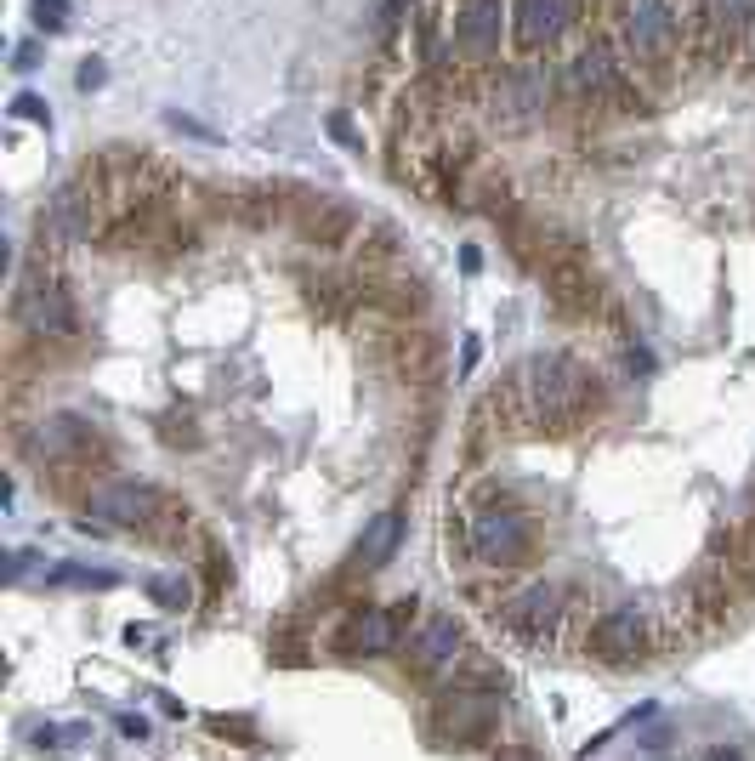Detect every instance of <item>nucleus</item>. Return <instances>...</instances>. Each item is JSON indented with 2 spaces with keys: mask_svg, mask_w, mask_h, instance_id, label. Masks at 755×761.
<instances>
[{
  "mask_svg": "<svg viewBox=\"0 0 755 761\" xmlns=\"http://www.w3.org/2000/svg\"><path fill=\"white\" fill-rule=\"evenodd\" d=\"M523 404L528 432H574L602 409L597 375L585 370L574 353H528L506 381Z\"/></svg>",
  "mask_w": 755,
  "mask_h": 761,
  "instance_id": "1",
  "label": "nucleus"
},
{
  "mask_svg": "<svg viewBox=\"0 0 755 761\" xmlns=\"http://www.w3.org/2000/svg\"><path fill=\"white\" fill-rule=\"evenodd\" d=\"M80 529H137L154 540H176L188 529V506H176L171 495H159L148 483H108L91 495Z\"/></svg>",
  "mask_w": 755,
  "mask_h": 761,
  "instance_id": "2",
  "label": "nucleus"
},
{
  "mask_svg": "<svg viewBox=\"0 0 755 761\" xmlns=\"http://www.w3.org/2000/svg\"><path fill=\"white\" fill-rule=\"evenodd\" d=\"M687 40L676 0H619V46L631 63H665Z\"/></svg>",
  "mask_w": 755,
  "mask_h": 761,
  "instance_id": "3",
  "label": "nucleus"
},
{
  "mask_svg": "<svg viewBox=\"0 0 755 761\" xmlns=\"http://www.w3.org/2000/svg\"><path fill=\"white\" fill-rule=\"evenodd\" d=\"M528 523L523 512H511V506H477L466 517V551H472L477 563L489 568H517L528 557Z\"/></svg>",
  "mask_w": 755,
  "mask_h": 761,
  "instance_id": "4",
  "label": "nucleus"
},
{
  "mask_svg": "<svg viewBox=\"0 0 755 761\" xmlns=\"http://www.w3.org/2000/svg\"><path fill=\"white\" fill-rule=\"evenodd\" d=\"M18 324L40 341H69L80 313H74V296L63 290V279H23L18 284Z\"/></svg>",
  "mask_w": 755,
  "mask_h": 761,
  "instance_id": "5",
  "label": "nucleus"
},
{
  "mask_svg": "<svg viewBox=\"0 0 755 761\" xmlns=\"http://www.w3.org/2000/svg\"><path fill=\"white\" fill-rule=\"evenodd\" d=\"M511 29L506 0H455V46L466 63H494Z\"/></svg>",
  "mask_w": 755,
  "mask_h": 761,
  "instance_id": "6",
  "label": "nucleus"
},
{
  "mask_svg": "<svg viewBox=\"0 0 755 761\" xmlns=\"http://www.w3.org/2000/svg\"><path fill=\"white\" fill-rule=\"evenodd\" d=\"M568 80H574V91H585L591 103H608V108H625V114H636L642 103V91L625 80V63H614V57L602 52V46H591V52H580L574 63H568Z\"/></svg>",
  "mask_w": 755,
  "mask_h": 761,
  "instance_id": "7",
  "label": "nucleus"
},
{
  "mask_svg": "<svg viewBox=\"0 0 755 761\" xmlns=\"http://www.w3.org/2000/svg\"><path fill=\"white\" fill-rule=\"evenodd\" d=\"M574 18H580V0H511V46L523 57H534Z\"/></svg>",
  "mask_w": 755,
  "mask_h": 761,
  "instance_id": "8",
  "label": "nucleus"
},
{
  "mask_svg": "<svg viewBox=\"0 0 755 761\" xmlns=\"http://www.w3.org/2000/svg\"><path fill=\"white\" fill-rule=\"evenodd\" d=\"M432 722H438L443 739H455V744L489 739V727L500 722V693H443Z\"/></svg>",
  "mask_w": 755,
  "mask_h": 761,
  "instance_id": "9",
  "label": "nucleus"
},
{
  "mask_svg": "<svg viewBox=\"0 0 755 761\" xmlns=\"http://www.w3.org/2000/svg\"><path fill=\"white\" fill-rule=\"evenodd\" d=\"M562 614H568V608H562V591H557V585H545V580L540 585H523V591L500 608V620H506L517 637H528V642L557 637Z\"/></svg>",
  "mask_w": 755,
  "mask_h": 761,
  "instance_id": "10",
  "label": "nucleus"
},
{
  "mask_svg": "<svg viewBox=\"0 0 755 761\" xmlns=\"http://www.w3.org/2000/svg\"><path fill=\"white\" fill-rule=\"evenodd\" d=\"M540 279H545V290H551V301H557L562 313H591V307H597V279H591L580 267V256H568V250L545 256Z\"/></svg>",
  "mask_w": 755,
  "mask_h": 761,
  "instance_id": "11",
  "label": "nucleus"
},
{
  "mask_svg": "<svg viewBox=\"0 0 755 761\" xmlns=\"http://www.w3.org/2000/svg\"><path fill=\"white\" fill-rule=\"evenodd\" d=\"M91 443H97L91 421H80V415H46L29 432V455L35 461H74V455H86Z\"/></svg>",
  "mask_w": 755,
  "mask_h": 761,
  "instance_id": "12",
  "label": "nucleus"
},
{
  "mask_svg": "<svg viewBox=\"0 0 755 761\" xmlns=\"http://www.w3.org/2000/svg\"><path fill=\"white\" fill-rule=\"evenodd\" d=\"M648 642H653V631H648V614L642 608H608L597 620V648L608 659H642Z\"/></svg>",
  "mask_w": 755,
  "mask_h": 761,
  "instance_id": "13",
  "label": "nucleus"
},
{
  "mask_svg": "<svg viewBox=\"0 0 755 761\" xmlns=\"http://www.w3.org/2000/svg\"><path fill=\"white\" fill-rule=\"evenodd\" d=\"M460 642H466V631H460L455 614H432V620L415 631V642H409L415 671H449V665L460 659Z\"/></svg>",
  "mask_w": 755,
  "mask_h": 761,
  "instance_id": "14",
  "label": "nucleus"
},
{
  "mask_svg": "<svg viewBox=\"0 0 755 761\" xmlns=\"http://www.w3.org/2000/svg\"><path fill=\"white\" fill-rule=\"evenodd\" d=\"M398 614H392V608H358V614H352L347 620V637H341V648H347V654H392V648H398Z\"/></svg>",
  "mask_w": 755,
  "mask_h": 761,
  "instance_id": "15",
  "label": "nucleus"
},
{
  "mask_svg": "<svg viewBox=\"0 0 755 761\" xmlns=\"http://www.w3.org/2000/svg\"><path fill=\"white\" fill-rule=\"evenodd\" d=\"M494 103L511 108V114H534L545 108V74L534 63H517V69L500 74V86H494Z\"/></svg>",
  "mask_w": 755,
  "mask_h": 761,
  "instance_id": "16",
  "label": "nucleus"
},
{
  "mask_svg": "<svg viewBox=\"0 0 755 761\" xmlns=\"http://www.w3.org/2000/svg\"><path fill=\"white\" fill-rule=\"evenodd\" d=\"M398 540H404V512H381V517H375V523L364 529V540H358V568H381V563H392Z\"/></svg>",
  "mask_w": 755,
  "mask_h": 761,
  "instance_id": "17",
  "label": "nucleus"
},
{
  "mask_svg": "<svg viewBox=\"0 0 755 761\" xmlns=\"http://www.w3.org/2000/svg\"><path fill=\"white\" fill-rule=\"evenodd\" d=\"M352 228H358V216L347 211V205H335V199H318V211L307 216V239L313 245H347L352 239Z\"/></svg>",
  "mask_w": 755,
  "mask_h": 761,
  "instance_id": "18",
  "label": "nucleus"
},
{
  "mask_svg": "<svg viewBox=\"0 0 755 761\" xmlns=\"http://www.w3.org/2000/svg\"><path fill=\"white\" fill-rule=\"evenodd\" d=\"M704 12H710L721 29H733V35H750L755 29V0H704Z\"/></svg>",
  "mask_w": 755,
  "mask_h": 761,
  "instance_id": "19",
  "label": "nucleus"
},
{
  "mask_svg": "<svg viewBox=\"0 0 755 761\" xmlns=\"http://www.w3.org/2000/svg\"><path fill=\"white\" fill-rule=\"evenodd\" d=\"M35 23L46 35H63L69 29V0H35Z\"/></svg>",
  "mask_w": 755,
  "mask_h": 761,
  "instance_id": "20",
  "label": "nucleus"
},
{
  "mask_svg": "<svg viewBox=\"0 0 755 761\" xmlns=\"http://www.w3.org/2000/svg\"><path fill=\"white\" fill-rule=\"evenodd\" d=\"M52 580H57V585H97V591H108V585H114V574H97V568L63 563V568H52Z\"/></svg>",
  "mask_w": 755,
  "mask_h": 761,
  "instance_id": "21",
  "label": "nucleus"
},
{
  "mask_svg": "<svg viewBox=\"0 0 755 761\" xmlns=\"http://www.w3.org/2000/svg\"><path fill=\"white\" fill-rule=\"evenodd\" d=\"M409 6H415V0H381V12H375V29H381V35H392V29L404 23Z\"/></svg>",
  "mask_w": 755,
  "mask_h": 761,
  "instance_id": "22",
  "label": "nucleus"
},
{
  "mask_svg": "<svg viewBox=\"0 0 755 761\" xmlns=\"http://www.w3.org/2000/svg\"><path fill=\"white\" fill-rule=\"evenodd\" d=\"M12 114H18V120H40V125H52L46 103H40V97H29V91H23V97H12Z\"/></svg>",
  "mask_w": 755,
  "mask_h": 761,
  "instance_id": "23",
  "label": "nucleus"
},
{
  "mask_svg": "<svg viewBox=\"0 0 755 761\" xmlns=\"http://www.w3.org/2000/svg\"><path fill=\"white\" fill-rule=\"evenodd\" d=\"M114 727H120L125 739H148V716H131V710H120V716H114Z\"/></svg>",
  "mask_w": 755,
  "mask_h": 761,
  "instance_id": "24",
  "label": "nucleus"
},
{
  "mask_svg": "<svg viewBox=\"0 0 755 761\" xmlns=\"http://www.w3.org/2000/svg\"><path fill=\"white\" fill-rule=\"evenodd\" d=\"M103 80H108V69L97 63V57H91V63H80V91H97Z\"/></svg>",
  "mask_w": 755,
  "mask_h": 761,
  "instance_id": "25",
  "label": "nucleus"
},
{
  "mask_svg": "<svg viewBox=\"0 0 755 761\" xmlns=\"http://www.w3.org/2000/svg\"><path fill=\"white\" fill-rule=\"evenodd\" d=\"M148 591H154L159 602H188V585H176V580H154Z\"/></svg>",
  "mask_w": 755,
  "mask_h": 761,
  "instance_id": "26",
  "label": "nucleus"
},
{
  "mask_svg": "<svg viewBox=\"0 0 755 761\" xmlns=\"http://www.w3.org/2000/svg\"><path fill=\"white\" fill-rule=\"evenodd\" d=\"M477 358H483V341L466 336V347H460V375H472V370H477Z\"/></svg>",
  "mask_w": 755,
  "mask_h": 761,
  "instance_id": "27",
  "label": "nucleus"
},
{
  "mask_svg": "<svg viewBox=\"0 0 755 761\" xmlns=\"http://www.w3.org/2000/svg\"><path fill=\"white\" fill-rule=\"evenodd\" d=\"M330 137H335V142H347V148H358V131H352L341 114H330Z\"/></svg>",
  "mask_w": 755,
  "mask_h": 761,
  "instance_id": "28",
  "label": "nucleus"
},
{
  "mask_svg": "<svg viewBox=\"0 0 755 761\" xmlns=\"http://www.w3.org/2000/svg\"><path fill=\"white\" fill-rule=\"evenodd\" d=\"M12 69H40V46L35 40H23L18 46V63H12Z\"/></svg>",
  "mask_w": 755,
  "mask_h": 761,
  "instance_id": "29",
  "label": "nucleus"
},
{
  "mask_svg": "<svg viewBox=\"0 0 755 761\" xmlns=\"http://www.w3.org/2000/svg\"><path fill=\"white\" fill-rule=\"evenodd\" d=\"M710 761H744V756H738V750H716Z\"/></svg>",
  "mask_w": 755,
  "mask_h": 761,
  "instance_id": "30",
  "label": "nucleus"
}]
</instances>
